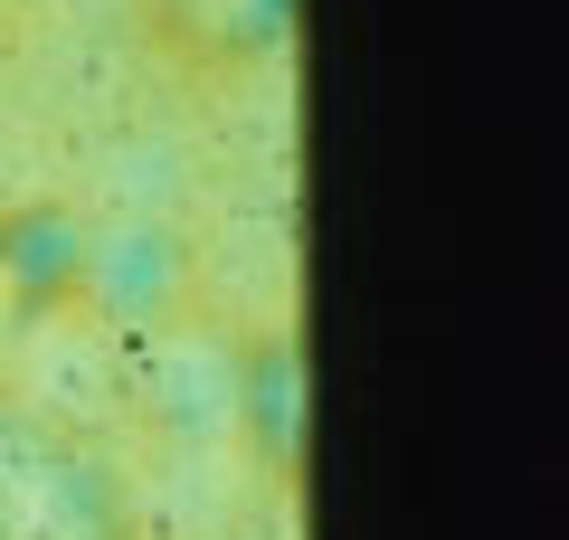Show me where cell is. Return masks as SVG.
Returning <instances> with one entry per match:
<instances>
[{
    "mask_svg": "<svg viewBox=\"0 0 569 540\" xmlns=\"http://www.w3.org/2000/svg\"><path fill=\"white\" fill-rule=\"evenodd\" d=\"M86 284V219L67 200H0V370Z\"/></svg>",
    "mask_w": 569,
    "mask_h": 540,
    "instance_id": "1",
    "label": "cell"
},
{
    "mask_svg": "<svg viewBox=\"0 0 569 540\" xmlns=\"http://www.w3.org/2000/svg\"><path fill=\"white\" fill-rule=\"evenodd\" d=\"M133 20L181 77H257L295 48V0H133Z\"/></svg>",
    "mask_w": 569,
    "mask_h": 540,
    "instance_id": "2",
    "label": "cell"
},
{
    "mask_svg": "<svg viewBox=\"0 0 569 540\" xmlns=\"http://www.w3.org/2000/svg\"><path fill=\"white\" fill-rule=\"evenodd\" d=\"M29 10H39V0H0V39H10V29H29Z\"/></svg>",
    "mask_w": 569,
    "mask_h": 540,
    "instance_id": "3",
    "label": "cell"
}]
</instances>
